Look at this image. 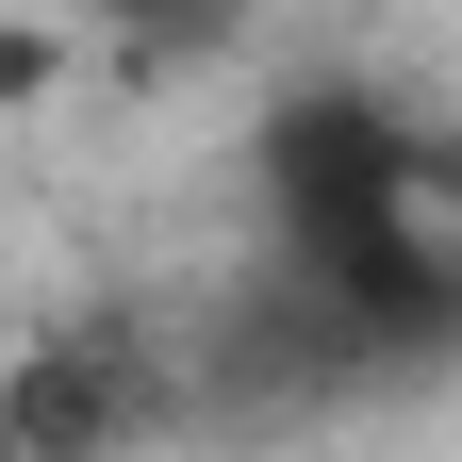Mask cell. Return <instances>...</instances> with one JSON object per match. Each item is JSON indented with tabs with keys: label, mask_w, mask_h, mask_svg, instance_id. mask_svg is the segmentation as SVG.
Segmentation results:
<instances>
[{
	"label": "cell",
	"mask_w": 462,
	"mask_h": 462,
	"mask_svg": "<svg viewBox=\"0 0 462 462\" xmlns=\"http://www.w3.org/2000/svg\"><path fill=\"white\" fill-rule=\"evenodd\" d=\"M0 462H33V446H17V430H0Z\"/></svg>",
	"instance_id": "3957f363"
},
{
	"label": "cell",
	"mask_w": 462,
	"mask_h": 462,
	"mask_svg": "<svg viewBox=\"0 0 462 462\" xmlns=\"http://www.w3.org/2000/svg\"><path fill=\"white\" fill-rule=\"evenodd\" d=\"M0 430L33 462H116V446H165L182 430V330L165 314H67L0 380Z\"/></svg>",
	"instance_id": "6da1fadb"
},
{
	"label": "cell",
	"mask_w": 462,
	"mask_h": 462,
	"mask_svg": "<svg viewBox=\"0 0 462 462\" xmlns=\"http://www.w3.org/2000/svg\"><path fill=\"white\" fill-rule=\"evenodd\" d=\"M99 17H116V50H133V67H182V50H215L248 0H99Z\"/></svg>",
	"instance_id": "7a4b0ae2"
}]
</instances>
